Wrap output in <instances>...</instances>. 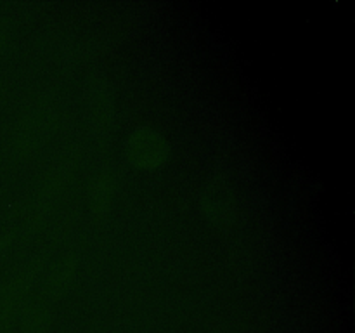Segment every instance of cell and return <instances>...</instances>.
I'll use <instances>...</instances> for the list:
<instances>
[{"mask_svg": "<svg viewBox=\"0 0 355 333\" xmlns=\"http://www.w3.org/2000/svg\"><path fill=\"white\" fill-rule=\"evenodd\" d=\"M201 208L211 222L218 225L231 224L238 212V194L227 173L215 170L201 184Z\"/></svg>", "mask_w": 355, "mask_h": 333, "instance_id": "4", "label": "cell"}, {"mask_svg": "<svg viewBox=\"0 0 355 333\" xmlns=\"http://www.w3.org/2000/svg\"><path fill=\"white\" fill-rule=\"evenodd\" d=\"M76 271H78V255L75 252L61 253L52 262L49 273L45 274L40 295L54 302L68 290L69 284L75 280Z\"/></svg>", "mask_w": 355, "mask_h": 333, "instance_id": "7", "label": "cell"}, {"mask_svg": "<svg viewBox=\"0 0 355 333\" xmlns=\"http://www.w3.org/2000/svg\"><path fill=\"white\" fill-rule=\"evenodd\" d=\"M52 321V300L38 295L21 311V333H47Z\"/></svg>", "mask_w": 355, "mask_h": 333, "instance_id": "9", "label": "cell"}, {"mask_svg": "<svg viewBox=\"0 0 355 333\" xmlns=\"http://www.w3.org/2000/svg\"><path fill=\"white\" fill-rule=\"evenodd\" d=\"M58 99L51 92L35 96L21 110L7 139V153L12 160H24L40 148L42 141L58 118Z\"/></svg>", "mask_w": 355, "mask_h": 333, "instance_id": "2", "label": "cell"}, {"mask_svg": "<svg viewBox=\"0 0 355 333\" xmlns=\"http://www.w3.org/2000/svg\"><path fill=\"white\" fill-rule=\"evenodd\" d=\"M116 180V173L110 166H103L92 177V182L89 186V205L92 214H106L114 200V193L118 187Z\"/></svg>", "mask_w": 355, "mask_h": 333, "instance_id": "8", "label": "cell"}, {"mask_svg": "<svg viewBox=\"0 0 355 333\" xmlns=\"http://www.w3.org/2000/svg\"><path fill=\"white\" fill-rule=\"evenodd\" d=\"M44 267L45 257L38 253L21 264L0 283V328H10L14 319L21 314L28 304L30 290L42 276Z\"/></svg>", "mask_w": 355, "mask_h": 333, "instance_id": "3", "label": "cell"}, {"mask_svg": "<svg viewBox=\"0 0 355 333\" xmlns=\"http://www.w3.org/2000/svg\"><path fill=\"white\" fill-rule=\"evenodd\" d=\"M78 163V146H68L49 163L47 169L38 177L35 189L31 191L30 198L24 205L23 215H21V229L30 232L44 221L47 212L54 207L66 184L73 177Z\"/></svg>", "mask_w": 355, "mask_h": 333, "instance_id": "1", "label": "cell"}, {"mask_svg": "<svg viewBox=\"0 0 355 333\" xmlns=\"http://www.w3.org/2000/svg\"><path fill=\"white\" fill-rule=\"evenodd\" d=\"M0 333H12V332H10V328H0Z\"/></svg>", "mask_w": 355, "mask_h": 333, "instance_id": "12", "label": "cell"}, {"mask_svg": "<svg viewBox=\"0 0 355 333\" xmlns=\"http://www.w3.org/2000/svg\"><path fill=\"white\" fill-rule=\"evenodd\" d=\"M125 151L134 165L141 169H155L168 158L170 142L155 125L142 123L128 134Z\"/></svg>", "mask_w": 355, "mask_h": 333, "instance_id": "5", "label": "cell"}, {"mask_svg": "<svg viewBox=\"0 0 355 333\" xmlns=\"http://www.w3.org/2000/svg\"><path fill=\"white\" fill-rule=\"evenodd\" d=\"M2 96H3V92H2V89H0V101H2Z\"/></svg>", "mask_w": 355, "mask_h": 333, "instance_id": "13", "label": "cell"}, {"mask_svg": "<svg viewBox=\"0 0 355 333\" xmlns=\"http://www.w3.org/2000/svg\"><path fill=\"white\" fill-rule=\"evenodd\" d=\"M7 42H9V28L6 24L0 23V56H2L3 49H6Z\"/></svg>", "mask_w": 355, "mask_h": 333, "instance_id": "11", "label": "cell"}, {"mask_svg": "<svg viewBox=\"0 0 355 333\" xmlns=\"http://www.w3.org/2000/svg\"><path fill=\"white\" fill-rule=\"evenodd\" d=\"M14 239V229H6V231L0 232V259L3 257V253L7 252V248L10 246Z\"/></svg>", "mask_w": 355, "mask_h": 333, "instance_id": "10", "label": "cell"}, {"mask_svg": "<svg viewBox=\"0 0 355 333\" xmlns=\"http://www.w3.org/2000/svg\"><path fill=\"white\" fill-rule=\"evenodd\" d=\"M87 106H89L94 134L101 142L107 141L114 128L116 108H114V97L110 82L101 73L92 75L87 82Z\"/></svg>", "mask_w": 355, "mask_h": 333, "instance_id": "6", "label": "cell"}]
</instances>
